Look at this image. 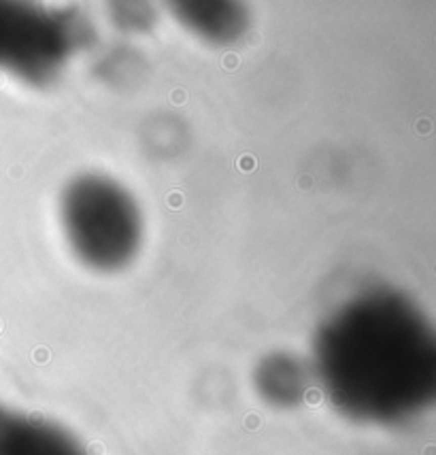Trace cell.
Masks as SVG:
<instances>
[{"instance_id": "1", "label": "cell", "mask_w": 436, "mask_h": 455, "mask_svg": "<svg viewBox=\"0 0 436 455\" xmlns=\"http://www.w3.org/2000/svg\"><path fill=\"white\" fill-rule=\"evenodd\" d=\"M309 368L345 417L372 426L404 423L434 400V330L404 294L372 289L319 326Z\"/></svg>"}, {"instance_id": "2", "label": "cell", "mask_w": 436, "mask_h": 455, "mask_svg": "<svg viewBox=\"0 0 436 455\" xmlns=\"http://www.w3.org/2000/svg\"><path fill=\"white\" fill-rule=\"evenodd\" d=\"M62 228L70 249L94 270H117L137 255L143 236L132 196L109 177L81 174L62 194Z\"/></svg>"}, {"instance_id": "3", "label": "cell", "mask_w": 436, "mask_h": 455, "mask_svg": "<svg viewBox=\"0 0 436 455\" xmlns=\"http://www.w3.org/2000/svg\"><path fill=\"white\" fill-rule=\"evenodd\" d=\"M81 15L24 3H0V70L32 85L56 81L88 40Z\"/></svg>"}, {"instance_id": "4", "label": "cell", "mask_w": 436, "mask_h": 455, "mask_svg": "<svg viewBox=\"0 0 436 455\" xmlns=\"http://www.w3.org/2000/svg\"><path fill=\"white\" fill-rule=\"evenodd\" d=\"M0 455H90L60 423L0 402Z\"/></svg>"}, {"instance_id": "5", "label": "cell", "mask_w": 436, "mask_h": 455, "mask_svg": "<svg viewBox=\"0 0 436 455\" xmlns=\"http://www.w3.org/2000/svg\"><path fill=\"white\" fill-rule=\"evenodd\" d=\"M311 368L294 355L273 353L255 368V389L268 404L289 408L304 400L311 387Z\"/></svg>"}, {"instance_id": "6", "label": "cell", "mask_w": 436, "mask_h": 455, "mask_svg": "<svg viewBox=\"0 0 436 455\" xmlns=\"http://www.w3.org/2000/svg\"><path fill=\"white\" fill-rule=\"evenodd\" d=\"M172 15L179 22L213 43H232L249 26V13L238 3H177Z\"/></svg>"}]
</instances>
